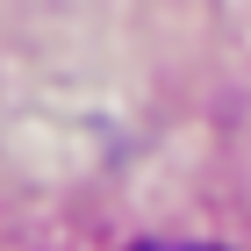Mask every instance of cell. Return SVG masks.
<instances>
[{
    "mask_svg": "<svg viewBox=\"0 0 251 251\" xmlns=\"http://www.w3.org/2000/svg\"><path fill=\"white\" fill-rule=\"evenodd\" d=\"M136 251H215V244H136Z\"/></svg>",
    "mask_w": 251,
    "mask_h": 251,
    "instance_id": "cell-1",
    "label": "cell"
}]
</instances>
